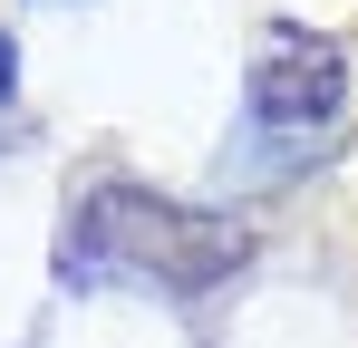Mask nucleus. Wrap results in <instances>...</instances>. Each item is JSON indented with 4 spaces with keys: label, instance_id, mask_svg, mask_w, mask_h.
Returning a JSON list of instances; mask_svg holds the SVG:
<instances>
[{
    "label": "nucleus",
    "instance_id": "1",
    "mask_svg": "<svg viewBox=\"0 0 358 348\" xmlns=\"http://www.w3.org/2000/svg\"><path fill=\"white\" fill-rule=\"evenodd\" d=\"M242 261V223L223 213H184L145 184H97L78 203L59 271L68 281H155V290H203Z\"/></svg>",
    "mask_w": 358,
    "mask_h": 348
},
{
    "label": "nucleus",
    "instance_id": "2",
    "mask_svg": "<svg viewBox=\"0 0 358 348\" xmlns=\"http://www.w3.org/2000/svg\"><path fill=\"white\" fill-rule=\"evenodd\" d=\"M339 87H349V58L329 39H310V29H281L252 68V116L262 126H329Z\"/></svg>",
    "mask_w": 358,
    "mask_h": 348
},
{
    "label": "nucleus",
    "instance_id": "3",
    "mask_svg": "<svg viewBox=\"0 0 358 348\" xmlns=\"http://www.w3.org/2000/svg\"><path fill=\"white\" fill-rule=\"evenodd\" d=\"M10 68H20V49H10V39H0V107H10Z\"/></svg>",
    "mask_w": 358,
    "mask_h": 348
}]
</instances>
